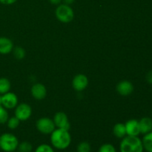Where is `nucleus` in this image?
<instances>
[{
  "label": "nucleus",
  "mask_w": 152,
  "mask_h": 152,
  "mask_svg": "<svg viewBox=\"0 0 152 152\" xmlns=\"http://www.w3.org/2000/svg\"><path fill=\"white\" fill-rule=\"evenodd\" d=\"M50 135L51 146L56 149L65 150L71 145L72 139L68 130L56 128Z\"/></svg>",
  "instance_id": "f257e3e1"
},
{
  "label": "nucleus",
  "mask_w": 152,
  "mask_h": 152,
  "mask_svg": "<svg viewBox=\"0 0 152 152\" xmlns=\"http://www.w3.org/2000/svg\"><path fill=\"white\" fill-rule=\"evenodd\" d=\"M142 140L138 136H126L120 144V152H143Z\"/></svg>",
  "instance_id": "f03ea898"
},
{
  "label": "nucleus",
  "mask_w": 152,
  "mask_h": 152,
  "mask_svg": "<svg viewBox=\"0 0 152 152\" xmlns=\"http://www.w3.org/2000/svg\"><path fill=\"white\" fill-rule=\"evenodd\" d=\"M19 140L11 133H4L0 136V148L4 152H13L17 150Z\"/></svg>",
  "instance_id": "7ed1b4c3"
},
{
  "label": "nucleus",
  "mask_w": 152,
  "mask_h": 152,
  "mask_svg": "<svg viewBox=\"0 0 152 152\" xmlns=\"http://www.w3.org/2000/svg\"><path fill=\"white\" fill-rule=\"evenodd\" d=\"M56 18L62 23H69L74 19V12L71 5L65 4H60L57 5L55 10Z\"/></svg>",
  "instance_id": "20e7f679"
},
{
  "label": "nucleus",
  "mask_w": 152,
  "mask_h": 152,
  "mask_svg": "<svg viewBox=\"0 0 152 152\" xmlns=\"http://www.w3.org/2000/svg\"><path fill=\"white\" fill-rule=\"evenodd\" d=\"M36 128L37 131L42 134H50L56 129L53 119L49 117H41L37 120L36 123Z\"/></svg>",
  "instance_id": "39448f33"
},
{
  "label": "nucleus",
  "mask_w": 152,
  "mask_h": 152,
  "mask_svg": "<svg viewBox=\"0 0 152 152\" xmlns=\"http://www.w3.org/2000/svg\"><path fill=\"white\" fill-rule=\"evenodd\" d=\"M32 115V108L28 103L18 104L14 110V116L20 121H26L29 120Z\"/></svg>",
  "instance_id": "423d86ee"
},
{
  "label": "nucleus",
  "mask_w": 152,
  "mask_h": 152,
  "mask_svg": "<svg viewBox=\"0 0 152 152\" xmlns=\"http://www.w3.org/2000/svg\"><path fill=\"white\" fill-rule=\"evenodd\" d=\"M53 121L54 123L55 126L57 129H65L70 130L71 123H70L68 117L63 111H58L54 114L53 118Z\"/></svg>",
  "instance_id": "0eeeda50"
},
{
  "label": "nucleus",
  "mask_w": 152,
  "mask_h": 152,
  "mask_svg": "<svg viewBox=\"0 0 152 152\" xmlns=\"http://www.w3.org/2000/svg\"><path fill=\"white\" fill-rule=\"evenodd\" d=\"M18 96L13 92H7L1 95V105L6 109H13L18 105Z\"/></svg>",
  "instance_id": "6e6552de"
},
{
  "label": "nucleus",
  "mask_w": 152,
  "mask_h": 152,
  "mask_svg": "<svg viewBox=\"0 0 152 152\" xmlns=\"http://www.w3.org/2000/svg\"><path fill=\"white\" fill-rule=\"evenodd\" d=\"M89 80L86 75L83 74H78L73 78L72 87L76 91L81 92L87 88Z\"/></svg>",
  "instance_id": "1a4fd4ad"
},
{
  "label": "nucleus",
  "mask_w": 152,
  "mask_h": 152,
  "mask_svg": "<svg viewBox=\"0 0 152 152\" xmlns=\"http://www.w3.org/2000/svg\"><path fill=\"white\" fill-rule=\"evenodd\" d=\"M31 93L33 98L37 100H42L47 96V88L42 83H35L32 86Z\"/></svg>",
  "instance_id": "9d476101"
},
{
  "label": "nucleus",
  "mask_w": 152,
  "mask_h": 152,
  "mask_svg": "<svg viewBox=\"0 0 152 152\" xmlns=\"http://www.w3.org/2000/svg\"><path fill=\"white\" fill-rule=\"evenodd\" d=\"M134 86L129 80H122L116 86L117 93L123 96H127L132 94L134 91Z\"/></svg>",
  "instance_id": "9b49d317"
},
{
  "label": "nucleus",
  "mask_w": 152,
  "mask_h": 152,
  "mask_svg": "<svg viewBox=\"0 0 152 152\" xmlns=\"http://www.w3.org/2000/svg\"><path fill=\"white\" fill-rule=\"evenodd\" d=\"M126 134L128 136H138L140 134L139 121L134 119L129 120L125 123Z\"/></svg>",
  "instance_id": "f8f14e48"
},
{
  "label": "nucleus",
  "mask_w": 152,
  "mask_h": 152,
  "mask_svg": "<svg viewBox=\"0 0 152 152\" xmlns=\"http://www.w3.org/2000/svg\"><path fill=\"white\" fill-rule=\"evenodd\" d=\"M14 45L10 39L7 37H0V54L7 55L11 53Z\"/></svg>",
  "instance_id": "ddd939ff"
},
{
  "label": "nucleus",
  "mask_w": 152,
  "mask_h": 152,
  "mask_svg": "<svg viewBox=\"0 0 152 152\" xmlns=\"http://www.w3.org/2000/svg\"><path fill=\"white\" fill-rule=\"evenodd\" d=\"M140 134H145L152 132V120L150 117H142L139 121Z\"/></svg>",
  "instance_id": "4468645a"
},
{
  "label": "nucleus",
  "mask_w": 152,
  "mask_h": 152,
  "mask_svg": "<svg viewBox=\"0 0 152 152\" xmlns=\"http://www.w3.org/2000/svg\"><path fill=\"white\" fill-rule=\"evenodd\" d=\"M113 134L114 136L119 139H123L127 136L125 124L122 123H117L113 127Z\"/></svg>",
  "instance_id": "2eb2a0df"
},
{
  "label": "nucleus",
  "mask_w": 152,
  "mask_h": 152,
  "mask_svg": "<svg viewBox=\"0 0 152 152\" xmlns=\"http://www.w3.org/2000/svg\"><path fill=\"white\" fill-rule=\"evenodd\" d=\"M11 83L8 79L5 77L0 78V95L4 94L10 91Z\"/></svg>",
  "instance_id": "dca6fc26"
},
{
  "label": "nucleus",
  "mask_w": 152,
  "mask_h": 152,
  "mask_svg": "<svg viewBox=\"0 0 152 152\" xmlns=\"http://www.w3.org/2000/svg\"><path fill=\"white\" fill-rule=\"evenodd\" d=\"M142 142L143 148L145 151L152 152V132L144 134Z\"/></svg>",
  "instance_id": "f3484780"
},
{
  "label": "nucleus",
  "mask_w": 152,
  "mask_h": 152,
  "mask_svg": "<svg viewBox=\"0 0 152 152\" xmlns=\"http://www.w3.org/2000/svg\"><path fill=\"white\" fill-rule=\"evenodd\" d=\"M12 52H13V56L19 60H22L26 56V52H25V49L22 47H19V46L13 48Z\"/></svg>",
  "instance_id": "a211bd4d"
},
{
  "label": "nucleus",
  "mask_w": 152,
  "mask_h": 152,
  "mask_svg": "<svg viewBox=\"0 0 152 152\" xmlns=\"http://www.w3.org/2000/svg\"><path fill=\"white\" fill-rule=\"evenodd\" d=\"M17 150L19 152H31L33 151V145L30 142L23 141L19 142Z\"/></svg>",
  "instance_id": "6ab92c4d"
},
{
  "label": "nucleus",
  "mask_w": 152,
  "mask_h": 152,
  "mask_svg": "<svg viewBox=\"0 0 152 152\" xmlns=\"http://www.w3.org/2000/svg\"><path fill=\"white\" fill-rule=\"evenodd\" d=\"M20 120L16 117L15 116L11 117H9L8 120L7 121V126L8 127V129H10V130H14V129H17L19 127V124H20Z\"/></svg>",
  "instance_id": "aec40b11"
},
{
  "label": "nucleus",
  "mask_w": 152,
  "mask_h": 152,
  "mask_svg": "<svg viewBox=\"0 0 152 152\" xmlns=\"http://www.w3.org/2000/svg\"><path fill=\"white\" fill-rule=\"evenodd\" d=\"M91 147L89 142L83 141V142H80L77 145V152H91Z\"/></svg>",
  "instance_id": "412c9836"
},
{
  "label": "nucleus",
  "mask_w": 152,
  "mask_h": 152,
  "mask_svg": "<svg viewBox=\"0 0 152 152\" xmlns=\"http://www.w3.org/2000/svg\"><path fill=\"white\" fill-rule=\"evenodd\" d=\"M9 118V114L5 108L0 105V124H4L7 123Z\"/></svg>",
  "instance_id": "4be33fe9"
},
{
  "label": "nucleus",
  "mask_w": 152,
  "mask_h": 152,
  "mask_svg": "<svg viewBox=\"0 0 152 152\" xmlns=\"http://www.w3.org/2000/svg\"><path fill=\"white\" fill-rule=\"evenodd\" d=\"M34 152H55L54 149L51 145H48V144H41V145H38L37 147Z\"/></svg>",
  "instance_id": "5701e85b"
},
{
  "label": "nucleus",
  "mask_w": 152,
  "mask_h": 152,
  "mask_svg": "<svg viewBox=\"0 0 152 152\" xmlns=\"http://www.w3.org/2000/svg\"><path fill=\"white\" fill-rule=\"evenodd\" d=\"M98 152H117V149L112 144L105 143L99 147Z\"/></svg>",
  "instance_id": "b1692460"
},
{
  "label": "nucleus",
  "mask_w": 152,
  "mask_h": 152,
  "mask_svg": "<svg viewBox=\"0 0 152 152\" xmlns=\"http://www.w3.org/2000/svg\"><path fill=\"white\" fill-rule=\"evenodd\" d=\"M16 1L17 0H0V3L5 4V5H10V4H13L16 2Z\"/></svg>",
  "instance_id": "393cba45"
},
{
  "label": "nucleus",
  "mask_w": 152,
  "mask_h": 152,
  "mask_svg": "<svg viewBox=\"0 0 152 152\" xmlns=\"http://www.w3.org/2000/svg\"><path fill=\"white\" fill-rule=\"evenodd\" d=\"M146 80H147V82H148V83H150V84H152V70L151 71H149L148 74H147Z\"/></svg>",
  "instance_id": "a878e982"
},
{
  "label": "nucleus",
  "mask_w": 152,
  "mask_h": 152,
  "mask_svg": "<svg viewBox=\"0 0 152 152\" xmlns=\"http://www.w3.org/2000/svg\"><path fill=\"white\" fill-rule=\"evenodd\" d=\"M49 2L52 4H54V5H59L62 3V0H48Z\"/></svg>",
  "instance_id": "bb28decb"
},
{
  "label": "nucleus",
  "mask_w": 152,
  "mask_h": 152,
  "mask_svg": "<svg viewBox=\"0 0 152 152\" xmlns=\"http://www.w3.org/2000/svg\"><path fill=\"white\" fill-rule=\"evenodd\" d=\"M74 1H75V0H62V1H63L64 4H68V5H71V4H72L74 2Z\"/></svg>",
  "instance_id": "cd10ccee"
},
{
  "label": "nucleus",
  "mask_w": 152,
  "mask_h": 152,
  "mask_svg": "<svg viewBox=\"0 0 152 152\" xmlns=\"http://www.w3.org/2000/svg\"><path fill=\"white\" fill-rule=\"evenodd\" d=\"M0 105H1V95H0Z\"/></svg>",
  "instance_id": "c85d7f7f"
}]
</instances>
